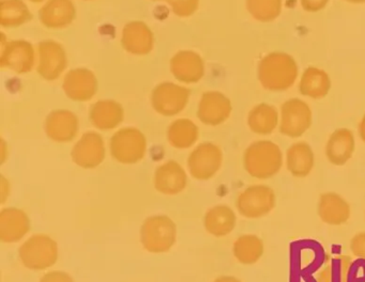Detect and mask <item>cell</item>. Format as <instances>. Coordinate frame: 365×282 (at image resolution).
<instances>
[{
    "mask_svg": "<svg viewBox=\"0 0 365 282\" xmlns=\"http://www.w3.org/2000/svg\"><path fill=\"white\" fill-rule=\"evenodd\" d=\"M177 226L174 220L166 215L147 218L140 229V241L147 251L164 254L176 243Z\"/></svg>",
    "mask_w": 365,
    "mask_h": 282,
    "instance_id": "1",
    "label": "cell"
},
{
    "mask_svg": "<svg viewBox=\"0 0 365 282\" xmlns=\"http://www.w3.org/2000/svg\"><path fill=\"white\" fill-rule=\"evenodd\" d=\"M19 254L27 268L43 271L50 268L58 260V245L48 235L36 234L21 246Z\"/></svg>",
    "mask_w": 365,
    "mask_h": 282,
    "instance_id": "2",
    "label": "cell"
},
{
    "mask_svg": "<svg viewBox=\"0 0 365 282\" xmlns=\"http://www.w3.org/2000/svg\"><path fill=\"white\" fill-rule=\"evenodd\" d=\"M277 205V196L270 186L255 184L240 192L236 201L237 209L243 217L257 219L270 214Z\"/></svg>",
    "mask_w": 365,
    "mask_h": 282,
    "instance_id": "3",
    "label": "cell"
},
{
    "mask_svg": "<svg viewBox=\"0 0 365 282\" xmlns=\"http://www.w3.org/2000/svg\"><path fill=\"white\" fill-rule=\"evenodd\" d=\"M110 153L120 164L140 162L146 155L147 139L138 128L125 127L115 132L110 139Z\"/></svg>",
    "mask_w": 365,
    "mask_h": 282,
    "instance_id": "4",
    "label": "cell"
},
{
    "mask_svg": "<svg viewBox=\"0 0 365 282\" xmlns=\"http://www.w3.org/2000/svg\"><path fill=\"white\" fill-rule=\"evenodd\" d=\"M190 90L173 83L158 85L151 93V105L160 115L173 117L178 115L189 103Z\"/></svg>",
    "mask_w": 365,
    "mask_h": 282,
    "instance_id": "5",
    "label": "cell"
},
{
    "mask_svg": "<svg viewBox=\"0 0 365 282\" xmlns=\"http://www.w3.org/2000/svg\"><path fill=\"white\" fill-rule=\"evenodd\" d=\"M223 162L221 150L210 142L202 143L190 154L187 167L194 179L207 181L212 179Z\"/></svg>",
    "mask_w": 365,
    "mask_h": 282,
    "instance_id": "6",
    "label": "cell"
},
{
    "mask_svg": "<svg viewBox=\"0 0 365 282\" xmlns=\"http://www.w3.org/2000/svg\"><path fill=\"white\" fill-rule=\"evenodd\" d=\"M38 56V73L46 80H56L67 68V53L63 45L56 41L46 40L39 43Z\"/></svg>",
    "mask_w": 365,
    "mask_h": 282,
    "instance_id": "7",
    "label": "cell"
},
{
    "mask_svg": "<svg viewBox=\"0 0 365 282\" xmlns=\"http://www.w3.org/2000/svg\"><path fill=\"white\" fill-rule=\"evenodd\" d=\"M36 63V51L33 45L25 40H14L3 46L0 66L18 74H26Z\"/></svg>",
    "mask_w": 365,
    "mask_h": 282,
    "instance_id": "8",
    "label": "cell"
},
{
    "mask_svg": "<svg viewBox=\"0 0 365 282\" xmlns=\"http://www.w3.org/2000/svg\"><path fill=\"white\" fill-rule=\"evenodd\" d=\"M72 160L84 169L97 168L106 158V145L101 135L88 132L81 137L71 152Z\"/></svg>",
    "mask_w": 365,
    "mask_h": 282,
    "instance_id": "9",
    "label": "cell"
},
{
    "mask_svg": "<svg viewBox=\"0 0 365 282\" xmlns=\"http://www.w3.org/2000/svg\"><path fill=\"white\" fill-rule=\"evenodd\" d=\"M63 87L70 100L86 102L97 93V77L87 68H74L66 75Z\"/></svg>",
    "mask_w": 365,
    "mask_h": 282,
    "instance_id": "10",
    "label": "cell"
},
{
    "mask_svg": "<svg viewBox=\"0 0 365 282\" xmlns=\"http://www.w3.org/2000/svg\"><path fill=\"white\" fill-rule=\"evenodd\" d=\"M78 130V118L72 111L58 109L51 113L46 118V135L56 142H69L73 140Z\"/></svg>",
    "mask_w": 365,
    "mask_h": 282,
    "instance_id": "11",
    "label": "cell"
},
{
    "mask_svg": "<svg viewBox=\"0 0 365 282\" xmlns=\"http://www.w3.org/2000/svg\"><path fill=\"white\" fill-rule=\"evenodd\" d=\"M170 72L180 83H198L204 76V61L195 51H178L170 60Z\"/></svg>",
    "mask_w": 365,
    "mask_h": 282,
    "instance_id": "12",
    "label": "cell"
},
{
    "mask_svg": "<svg viewBox=\"0 0 365 282\" xmlns=\"http://www.w3.org/2000/svg\"><path fill=\"white\" fill-rule=\"evenodd\" d=\"M31 230V220L23 209L16 207L4 209L0 213V241L16 243Z\"/></svg>",
    "mask_w": 365,
    "mask_h": 282,
    "instance_id": "13",
    "label": "cell"
},
{
    "mask_svg": "<svg viewBox=\"0 0 365 282\" xmlns=\"http://www.w3.org/2000/svg\"><path fill=\"white\" fill-rule=\"evenodd\" d=\"M121 43L123 48L133 55H147L153 51L155 36L146 24L140 21H131L123 28Z\"/></svg>",
    "mask_w": 365,
    "mask_h": 282,
    "instance_id": "14",
    "label": "cell"
},
{
    "mask_svg": "<svg viewBox=\"0 0 365 282\" xmlns=\"http://www.w3.org/2000/svg\"><path fill=\"white\" fill-rule=\"evenodd\" d=\"M187 184V173L180 164L170 160L155 170V187L158 192L168 196L180 194Z\"/></svg>",
    "mask_w": 365,
    "mask_h": 282,
    "instance_id": "15",
    "label": "cell"
},
{
    "mask_svg": "<svg viewBox=\"0 0 365 282\" xmlns=\"http://www.w3.org/2000/svg\"><path fill=\"white\" fill-rule=\"evenodd\" d=\"M318 216L324 224L341 226L349 220L351 215L349 203L336 192H324L319 197Z\"/></svg>",
    "mask_w": 365,
    "mask_h": 282,
    "instance_id": "16",
    "label": "cell"
},
{
    "mask_svg": "<svg viewBox=\"0 0 365 282\" xmlns=\"http://www.w3.org/2000/svg\"><path fill=\"white\" fill-rule=\"evenodd\" d=\"M282 167L281 154L266 155L256 147L247 150L245 157V168L254 179H268L277 174Z\"/></svg>",
    "mask_w": 365,
    "mask_h": 282,
    "instance_id": "17",
    "label": "cell"
},
{
    "mask_svg": "<svg viewBox=\"0 0 365 282\" xmlns=\"http://www.w3.org/2000/svg\"><path fill=\"white\" fill-rule=\"evenodd\" d=\"M76 16V6L72 0H48L39 12L42 25L52 29L67 27Z\"/></svg>",
    "mask_w": 365,
    "mask_h": 282,
    "instance_id": "18",
    "label": "cell"
},
{
    "mask_svg": "<svg viewBox=\"0 0 365 282\" xmlns=\"http://www.w3.org/2000/svg\"><path fill=\"white\" fill-rule=\"evenodd\" d=\"M123 106L116 100H99L91 106L89 119L95 127L102 130H114L123 121Z\"/></svg>",
    "mask_w": 365,
    "mask_h": 282,
    "instance_id": "19",
    "label": "cell"
},
{
    "mask_svg": "<svg viewBox=\"0 0 365 282\" xmlns=\"http://www.w3.org/2000/svg\"><path fill=\"white\" fill-rule=\"evenodd\" d=\"M204 224L205 229L213 236H226L236 228L237 216L228 205H215L205 215Z\"/></svg>",
    "mask_w": 365,
    "mask_h": 282,
    "instance_id": "20",
    "label": "cell"
},
{
    "mask_svg": "<svg viewBox=\"0 0 365 282\" xmlns=\"http://www.w3.org/2000/svg\"><path fill=\"white\" fill-rule=\"evenodd\" d=\"M264 251V241L255 234L241 235L232 246L235 258L243 265L255 264L262 258Z\"/></svg>",
    "mask_w": 365,
    "mask_h": 282,
    "instance_id": "21",
    "label": "cell"
},
{
    "mask_svg": "<svg viewBox=\"0 0 365 282\" xmlns=\"http://www.w3.org/2000/svg\"><path fill=\"white\" fill-rule=\"evenodd\" d=\"M200 130L193 121L189 119H178L170 124L168 130V138L170 145L176 149H187L197 141Z\"/></svg>",
    "mask_w": 365,
    "mask_h": 282,
    "instance_id": "22",
    "label": "cell"
},
{
    "mask_svg": "<svg viewBox=\"0 0 365 282\" xmlns=\"http://www.w3.org/2000/svg\"><path fill=\"white\" fill-rule=\"evenodd\" d=\"M31 19V11L22 0H1L0 2V24L3 27H19Z\"/></svg>",
    "mask_w": 365,
    "mask_h": 282,
    "instance_id": "23",
    "label": "cell"
},
{
    "mask_svg": "<svg viewBox=\"0 0 365 282\" xmlns=\"http://www.w3.org/2000/svg\"><path fill=\"white\" fill-rule=\"evenodd\" d=\"M219 100V95L213 92L205 93L200 98L197 117L202 123L207 125H217L223 121L225 118V110H221Z\"/></svg>",
    "mask_w": 365,
    "mask_h": 282,
    "instance_id": "24",
    "label": "cell"
},
{
    "mask_svg": "<svg viewBox=\"0 0 365 282\" xmlns=\"http://www.w3.org/2000/svg\"><path fill=\"white\" fill-rule=\"evenodd\" d=\"M313 167V156L309 152H297L296 150L290 151L287 158V169L294 177H307Z\"/></svg>",
    "mask_w": 365,
    "mask_h": 282,
    "instance_id": "25",
    "label": "cell"
},
{
    "mask_svg": "<svg viewBox=\"0 0 365 282\" xmlns=\"http://www.w3.org/2000/svg\"><path fill=\"white\" fill-rule=\"evenodd\" d=\"M349 258L346 256L335 258L330 265L320 273L319 282H344V277L347 275Z\"/></svg>",
    "mask_w": 365,
    "mask_h": 282,
    "instance_id": "26",
    "label": "cell"
},
{
    "mask_svg": "<svg viewBox=\"0 0 365 282\" xmlns=\"http://www.w3.org/2000/svg\"><path fill=\"white\" fill-rule=\"evenodd\" d=\"M173 12L179 17H187L197 11L200 0H168Z\"/></svg>",
    "mask_w": 365,
    "mask_h": 282,
    "instance_id": "27",
    "label": "cell"
},
{
    "mask_svg": "<svg viewBox=\"0 0 365 282\" xmlns=\"http://www.w3.org/2000/svg\"><path fill=\"white\" fill-rule=\"evenodd\" d=\"M350 249L356 258L365 260V232H360L352 237Z\"/></svg>",
    "mask_w": 365,
    "mask_h": 282,
    "instance_id": "28",
    "label": "cell"
},
{
    "mask_svg": "<svg viewBox=\"0 0 365 282\" xmlns=\"http://www.w3.org/2000/svg\"><path fill=\"white\" fill-rule=\"evenodd\" d=\"M39 282H74L71 276L65 271H53L46 273Z\"/></svg>",
    "mask_w": 365,
    "mask_h": 282,
    "instance_id": "29",
    "label": "cell"
},
{
    "mask_svg": "<svg viewBox=\"0 0 365 282\" xmlns=\"http://www.w3.org/2000/svg\"><path fill=\"white\" fill-rule=\"evenodd\" d=\"M0 194H1V202H5L6 199H7L8 194H9L10 192V186L9 183H8L7 179H5V177L1 175L0 177Z\"/></svg>",
    "mask_w": 365,
    "mask_h": 282,
    "instance_id": "30",
    "label": "cell"
},
{
    "mask_svg": "<svg viewBox=\"0 0 365 282\" xmlns=\"http://www.w3.org/2000/svg\"><path fill=\"white\" fill-rule=\"evenodd\" d=\"M213 282H242L238 278L232 277V276H221L217 278Z\"/></svg>",
    "mask_w": 365,
    "mask_h": 282,
    "instance_id": "31",
    "label": "cell"
},
{
    "mask_svg": "<svg viewBox=\"0 0 365 282\" xmlns=\"http://www.w3.org/2000/svg\"><path fill=\"white\" fill-rule=\"evenodd\" d=\"M31 1H33V2H41V1H43V0H31Z\"/></svg>",
    "mask_w": 365,
    "mask_h": 282,
    "instance_id": "32",
    "label": "cell"
}]
</instances>
